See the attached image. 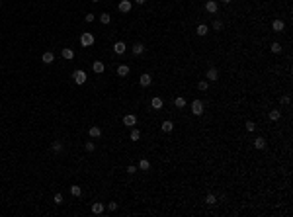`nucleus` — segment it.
Wrapping results in <instances>:
<instances>
[{
    "mask_svg": "<svg viewBox=\"0 0 293 217\" xmlns=\"http://www.w3.org/2000/svg\"><path fill=\"white\" fill-rule=\"evenodd\" d=\"M80 45H82V47H90V45H94V33L84 31L82 35H80Z\"/></svg>",
    "mask_w": 293,
    "mask_h": 217,
    "instance_id": "nucleus-1",
    "label": "nucleus"
},
{
    "mask_svg": "<svg viewBox=\"0 0 293 217\" xmlns=\"http://www.w3.org/2000/svg\"><path fill=\"white\" fill-rule=\"evenodd\" d=\"M190 110H192L194 115H203V102L201 100H194L192 106H190Z\"/></svg>",
    "mask_w": 293,
    "mask_h": 217,
    "instance_id": "nucleus-2",
    "label": "nucleus"
},
{
    "mask_svg": "<svg viewBox=\"0 0 293 217\" xmlns=\"http://www.w3.org/2000/svg\"><path fill=\"white\" fill-rule=\"evenodd\" d=\"M72 80H74L76 84H84L86 82V72L84 70H74L72 72Z\"/></svg>",
    "mask_w": 293,
    "mask_h": 217,
    "instance_id": "nucleus-3",
    "label": "nucleus"
},
{
    "mask_svg": "<svg viewBox=\"0 0 293 217\" xmlns=\"http://www.w3.org/2000/svg\"><path fill=\"white\" fill-rule=\"evenodd\" d=\"M205 78H207L209 82H215V80H219V70H217L215 67L207 69V72H205Z\"/></svg>",
    "mask_w": 293,
    "mask_h": 217,
    "instance_id": "nucleus-4",
    "label": "nucleus"
},
{
    "mask_svg": "<svg viewBox=\"0 0 293 217\" xmlns=\"http://www.w3.org/2000/svg\"><path fill=\"white\" fill-rule=\"evenodd\" d=\"M135 123H137V118H135L133 113H127L125 118H123V125H125V127H133Z\"/></svg>",
    "mask_w": 293,
    "mask_h": 217,
    "instance_id": "nucleus-5",
    "label": "nucleus"
},
{
    "mask_svg": "<svg viewBox=\"0 0 293 217\" xmlns=\"http://www.w3.org/2000/svg\"><path fill=\"white\" fill-rule=\"evenodd\" d=\"M117 8H119V12L127 14V12H131V2H129V0H121V2L117 4Z\"/></svg>",
    "mask_w": 293,
    "mask_h": 217,
    "instance_id": "nucleus-6",
    "label": "nucleus"
},
{
    "mask_svg": "<svg viewBox=\"0 0 293 217\" xmlns=\"http://www.w3.org/2000/svg\"><path fill=\"white\" fill-rule=\"evenodd\" d=\"M217 8H219V6H217L215 0H207V2H205V10H207L209 14H215V12H217Z\"/></svg>",
    "mask_w": 293,
    "mask_h": 217,
    "instance_id": "nucleus-7",
    "label": "nucleus"
},
{
    "mask_svg": "<svg viewBox=\"0 0 293 217\" xmlns=\"http://www.w3.org/2000/svg\"><path fill=\"white\" fill-rule=\"evenodd\" d=\"M88 135H90V137H92V139H98V137L102 135V129H100L98 125H92L90 129H88Z\"/></svg>",
    "mask_w": 293,
    "mask_h": 217,
    "instance_id": "nucleus-8",
    "label": "nucleus"
},
{
    "mask_svg": "<svg viewBox=\"0 0 293 217\" xmlns=\"http://www.w3.org/2000/svg\"><path fill=\"white\" fill-rule=\"evenodd\" d=\"M92 69H94V72H96V75H102V72L106 70V65L102 63V61H96V63H92Z\"/></svg>",
    "mask_w": 293,
    "mask_h": 217,
    "instance_id": "nucleus-9",
    "label": "nucleus"
},
{
    "mask_svg": "<svg viewBox=\"0 0 293 217\" xmlns=\"http://www.w3.org/2000/svg\"><path fill=\"white\" fill-rule=\"evenodd\" d=\"M139 82H141V86H151V82H152V76L149 75V72H145V75H141V78H139Z\"/></svg>",
    "mask_w": 293,
    "mask_h": 217,
    "instance_id": "nucleus-10",
    "label": "nucleus"
},
{
    "mask_svg": "<svg viewBox=\"0 0 293 217\" xmlns=\"http://www.w3.org/2000/svg\"><path fill=\"white\" fill-rule=\"evenodd\" d=\"M272 27H274V31H276V33H281V31H283V27H285V24H283V20H274V24H272Z\"/></svg>",
    "mask_w": 293,
    "mask_h": 217,
    "instance_id": "nucleus-11",
    "label": "nucleus"
},
{
    "mask_svg": "<svg viewBox=\"0 0 293 217\" xmlns=\"http://www.w3.org/2000/svg\"><path fill=\"white\" fill-rule=\"evenodd\" d=\"M41 61H43V63H47V65H51V63L55 61V55L51 53V51H45V53L41 55Z\"/></svg>",
    "mask_w": 293,
    "mask_h": 217,
    "instance_id": "nucleus-12",
    "label": "nucleus"
},
{
    "mask_svg": "<svg viewBox=\"0 0 293 217\" xmlns=\"http://www.w3.org/2000/svg\"><path fill=\"white\" fill-rule=\"evenodd\" d=\"M104 209H106L104 204H92V213L94 215H102V213H104Z\"/></svg>",
    "mask_w": 293,
    "mask_h": 217,
    "instance_id": "nucleus-13",
    "label": "nucleus"
},
{
    "mask_svg": "<svg viewBox=\"0 0 293 217\" xmlns=\"http://www.w3.org/2000/svg\"><path fill=\"white\" fill-rule=\"evenodd\" d=\"M129 72H131V69L127 67V65H119V67H117V75L119 76H127Z\"/></svg>",
    "mask_w": 293,
    "mask_h": 217,
    "instance_id": "nucleus-14",
    "label": "nucleus"
},
{
    "mask_svg": "<svg viewBox=\"0 0 293 217\" xmlns=\"http://www.w3.org/2000/svg\"><path fill=\"white\" fill-rule=\"evenodd\" d=\"M162 104H164V102H162V98H158V96H155V98L151 100V106L155 108V110H160V108H162Z\"/></svg>",
    "mask_w": 293,
    "mask_h": 217,
    "instance_id": "nucleus-15",
    "label": "nucleus"
},
{
    "mask_svg": "<svg viewBox=\"0 0 293 217\" xmlns=\"http://www.w3.org/2000/svg\"><path fill=\"white\" fill-rule=\"evenodd\" d=\"M207 31H209V27L205 26V24H199V26L195 27V33H197V35H201V37H203V35H207Z\"/></svg>",
    "mask_w": 293,
    "mask_h": 217,
    "instance_id": "nucleus-16",
    "label": "nucleus"
},
{
    "mask_svg": "<svg viewBox=\"0 0 293 217\" xmlns=\"http://www.w3.org/2000/svg\"><path fill=\"white\" fill-rule=\"evenodd\" d=\"M113 51L117 53V55H121V53H125V43L123 41H117L115 45H113Z\"/></svg>",
    "mask_w": 293,
    "mask_h": 217,
    "instance_id": "nucleus-17",
    "label": "nucleus"
},
{
    "mask_svg": "<svg viewBox=\"0 0 293 217\" xmlns=\"http://www.w3.org/2000/svg\"><path fill=\"white\" fill-rule=\"evenodd\" d=\"M254 147L256 149H266V139H264V137H256L254 139Z\"/></svg>",
    "mask_w": 293,
    "mask_h": 217,
    "instance_id": "nucleus-18",
    "label": "nucleus"
},
{
    "mask_svg": "<svg viewBox=\"0 0 293 217\" xmlns=\"http://www.w3.org/2000/svg\"><path fill=\"white\" fill-rule=\"evenodd\" d=\"M137 168H139V170H149V168H151V162L146 161V158H141V161H139V164H137Z\"/></svg>",
    "mask_w": 293,
    "mask_h": 217,
    "instance_id": "nucleus-19",
    "label": "nucleus"
},
{
    "mask_svg": "<svg viewBox=\"0 0 293 217\" xmlns=\"http://www.w3.org/2000/svg\"><path fill=\"white\" fill-rule=\"evenodd\" d=\"M160 127H162V131H166V133H170L172 129H174V123H172L170 119H166V121H162V125H160Z\"/></svg>",
    "mask_w": 293,
    "mask_h": 217,
    "instance_id": "nucleus-20",
    "label": "nucleus"
},
{
    "mask_svg": "<svg viewBox=\"0 0 293 217\" xmlns=\"http://www.w3.org/2000/svg\"><path fill=\"white\" fill-rule=\"evenodd\" d=\"M51 149H53V153H61L63 151V143L61 141H53L51 143Z\"/></svg>",
    "mask_w": 293,
    "mask_h": 217,
    "instance_id": "nucleus-21",
    "label": "nucleus"
},
{
    "mask_svg": "<svg viewBox=\"0 0 293 217\" xmlns=\"http://www.w3.org/2000/svg\"><path fill=\"white\" fill-rule=\"evenodd\" d=\"M205 204H207V205H215V204H217V196H213V194H207V196H205Z\"/></svg>",
    "mask_w": 293,
    "mask_h": 217,
    "instance_id": "nucleus-22",
    "label": "nucleus"
},
{
    "mask_svg": "<svg viewBox=\"0 0 293 217\" xmlns=\"http://www.w3.org/2000/svg\"><path fill=\"white\" fill-rule=\"evenodd\" d=\"M63 57H65V59H69V61H70L72 57H74V51H72L70 47H65V49H63Z\"/></svg>",
    "mask_w": 293,
    "mask_h": 217,
    "instance_id": "nucleus-23",
    "label": "nucleus"
},
{
    "mask_svg": "<svg viewBox=\"0 0 293 217\" xmlns=\"http://www.w3.org/2000/svg\"><path fill=\"white\" fill-rule=\"evenodd\" d=\"M280 118H281V112L280 110H270V119H272V121H277Z\"/></svg>",
    "mask_w": 293,
    "mask_h": 217,
    "instance_id": "nucleus-24",
    "label": "nucleus"
},
{
    "mask_svg": "<svg viewBox=\"0 0 293 217\" xmlns=\"http://www.w3.org/2000/svg\"><path fill=\"white\" fill-rule=\"evenodd\" d=\"M131 51H133V55H141V53L145 51V47L141 45V43H135V45H133V49H131Z\"/></svg>",
    "mask_w": 293,
    "mask_h": 217,
    "instance_id": "nucleus-25",
    "label": "nucleus"
},
{
    "mask_svg": "<svg viewBox=\"0 0 293 217\" xmlns=\"http://www.w3.org/2000/svg\"><path fill=\"white\" fill-rule=\"evenodd\" d=\"M100 22H102V24H106V26H108L109 22H112V16H109L108 12H104V14H100Z\"/></svg>",
    "mask_w": 293,
    "mask_h": 217,
    "instance_id": "nucleus-26",
    "label": "nucleus"
},
{
    "mask_svg": "<svg viewBox=\"0 0 293 217\" xmlns=\"http://www.w3.org/2000/svg\"><path fill=\"white\" fill-rule=\"evenodd\" d=\"M131 141H139L141 139V131H139V129H131Z\"/></svg>",
    "mask_w": 293,
    "mask_h": 217,
    "instance_id": "nucleus-27",
    "label": "nucleus"
},
{
    "mask_svg": "<svg viewBox=\"0 0 293 217\" xmlns=\"http://www.w3.org/2000/svg\"><path fill=\"white\" fill-rule=\"evenodd\" d=\"M70 194H72V196H76V198H78L80 194H82V188H80V186H76V184H74V186H70Z\"/></svg>",
    "mask_w": 293,
    "mask_h": 217,
    "instance_id": "nucleus-28",
    "label": "nucleus"
},
{
    "mask_svg": "<svg viewBox=\"0 0 293 217\" xmlns=\"http://www.w3.org/2000/svg\"><path fill=\"white\" fill-rule=\"evenodd\" d=\"M197 88H199L201 92L209 90V80H199V84H197Z\"/></svg>",
    "mask_w": 293,
    "mask_h": 217,
    "instance_id": "nucleus-29",
    "label": "nucleus"
},
{
    "mask_svg": "<svg viewBox=\"0 0 293 217\" xmlns=\"http://www.w3.org/2000/svg\"><path fill=\"white\" fill-rule=\"evenodd\" d=\"M270 49H272V53H281V45H280L277 41L272 43V45H270Z\"/></svg>",
    "mask_w": 293,
    "mask_h": 217,
    "instance_id": "nucleus-30",
    "label": "nucleus"
},
{
    "mask_svg": "<svg viewBox=\"0 0 293 217\" xmlns=\"http://www.w3.org/2000/svg\"><path fill=\"white\" fill-rule=\"evenodd\" d=\"M174 106H176V108H186V100H184V98H176V100H174Z\"/></svg>",
    "mask_w": 293,
    "mask_h": 217,
    "instance_id": "nucleus-31",
    "label": "nucleus"
},
{
    "mask_svg": "<svg viewBox=\"0 0 293 217\" xmlns=\"http://www.w3.org/2000/svg\"><path fill=\"white\" fill-rule=\"evenodd\" d=\"M244 127H246V131H248V133H252L254 129H256V123H254V121H246V125H244Z\"/></svg>",
    "mask_w": 293,
    "mask_h": 217,
    "instance_id": "nucleus-32",
    "label": "nucleus"
},
{
    "mask_svg": "<svg viewBox=\"0 0 293 217\" xmlns=\"http://www.w3.org/2000/svg\"><path fill=\"white\" fill-rule=\"evenodd\" d=\"M213 30H217V31L223 30V22H221V20H215V22H213Z\"/></svg>",
    "mask_w": 293,
    "mask_h": 217,
    "instance_id": "nucleus-33",
    "label": "nucleus"
},
{
    "mask_svg": "<svg viewBox=\"0 0 293 217\" xmlns=\"http://www.w3.org/2000/svg\"><path fill=\"white\" fill-rule=\"evenodd\" d=\"M94 149H96V145H94V141H88V143H86V151H88V153H92Z\"/></svg>",
    "mask_w": 293,
    "mask_h": 217,
    "instance_id": "nucleus-34",
    "label": "nucleus"
},
{
    "mask_svg": "<svg viewBox=\"0 0 293 217\" xmlns=\"http://www.w3.org/2000/svg\"><path fill=\"white\" fill-rule=\"evenodd\" d=\"M135 172H137V166L129 164V166H127V174H135Z\"/></svg>",
    "mask_w": 293,
    "mask_h": 217,
    "instance_id": "nucleus-35",
    "label": "nucleus"
},
{
    "mask_svg": "<svg viewBox=\"0 0 293 217\" xmlns=\"http://www.w3.org/2000/svg\"><path fill=\"white\" fill-rule=\"evenodd\" d=\"M55 204H63V194H55Z\"/></svg>",
    "mask_w": 293,
    "mask_h": 217,
    "instance_id": "nucleus-36",
    "label": "nucleus"
},
{
    "mask_svg": "<svg viewBox=\"0 0 293 217\" xmlns=\"http://www.w3.org/2000/svg\"><path fill=\"white\" fill-rule=\"evenodd\" d=\"M280 102H281L283 106H287V104L291 102V100H289V96H281V98H280Z\"/></svg>",
    "mask_w": 293,
    "mask_h": 217,
    "instance_id": "nucleus-37",
    "label": "nucleus"
},
{
    "mask_svg": "<svg viewBox=\"0 0 293 217\" xmlns=\"http://www.w3.org/2000/svg\"><path fill=\"white\" fill-rule=\"evenodd\" d=\"M108 207H109V211H115V209H117V204H115V201H109Z\"/></svg>",
    "mask_w": 293,
    "mask_h": 217,
    "instance_id": "nucleus-38",
    "label": "nucleus"
},
{
    "mask_svg": "<svg viewBox=\"0 0 293 217\" xmlns=\"http://www.w3.org/2000/svg\"><path fill=\"white\" fill-rule=\"evenodd\" d=\"M84 20L88 22V24H90V22H94V14H86V16H84Z\"/></svg>",
    "mask_w": 293,
    "mask_h": 217,
    "instance_id": "nucleus-39",
    "label": "nucleus"
},
{
    "mask_svg": "<svg viewBox=\"0 0 293 217\" xmlns=\"http://www.w3.org/2000/svg\"><path fill=\"white\" fill-rule=\"evenodd\" d=\"M221 2H223V4H229V2H233V0H221Z\"/></svg>",
    "mask_w": 293,
    "mask_h": 217,
    "instance_id": "nucleus-40",
    "label": "nucleus"
},
{
    "mask_svg": "<svg viewBox=\"0 0 293 217\" xmlns=\"http://www.w3.org/2000/svg\"><path fill=\"white\" fill-rule=\"evenodd\" d=\"M135 2H137V4H145V0H135Z\"/></svg>",
    "mask_w": 293,
    "mask_h": 217,
    "instance_id": "nucleus-41",
    "label": "nucleus"
},
{
    "mask_svg": "<svg viewBox=\"0 0 293 217\" xmlns=\"http://www.w3.org/2000/svg\"><path fill=\"white\" fill-rule=\"evenodd\" d=\"M92 2H100V0H92Z\"/></svg>",
    "mask_w": 293,
    "mask_h": 217,
    "instance_id": "nucleus-42",
    "label": "nucleus"
}]
</instances>
